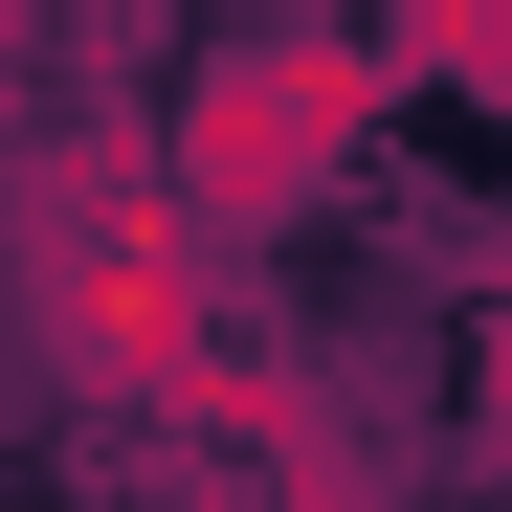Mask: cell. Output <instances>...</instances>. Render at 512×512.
Wrapping results in <instances>:
<instances>
[{
	"mask_svg": "<svg viewBox=\"0 0 512 512\" xmlns=\"http://www.w3.org/2000/svg\"><path fill=\"white\" fill-rule=\"evenodd\" d=\"M0 112H23V0H0Z\"/></svg>",
	"mask_w": 512,
	"mask_h": 512,
	"instance_id": "cell-7",
	"label": "cell"
},
{
	"mask_svg": "<svg viewBox=\"0 0 512 512\" xmlns=\"http://www.w3.org/2000/svg\"><path fill=\"white\" fill-rule=\"evenodd\" d=\"M0 268H23V334L90 401H179V357L223 334V268H201V223L156 201V134H45L23 156V201H0Z\"/></svg>",
	"mask_w": 512,
	"mask_h": 512,
	"instance_id": "cell-1",
	"label": "cell"
},
{
	"mask_svg": "<svg viewBox=\"0 0 512 512\" xmlns=\"http://www.w3.org/2000/svg\"><path fill=\"white\" fill-rule=\"evenodd\" d=\"M446 90H490V134H512V0L468 23V67H446Z\"/></svg>",
	"mask_w": 512,
	"mask_h": 512,
	"instance_id": "cell-5",
	"label": "cell"
},
{
	"mask_svg": "<svg viewBox=\"0 0 512 512\" xmlns=\"http://www.w3.org/2000/svg\"><path fill=\"white\" fill-rule=\"evenodd\" d=\"M357 134H379V45H357V23H245V45L179 67V112H156V201H179L201 268H223V245L312 223V179H334Z\"/></svg>",
	"mask_w": 512,
	"mask_h": 512,
	"instance_id": "cell-2",
	"label": "cell"
},
{
	"mask_svg": "<svg viewBox=\"0 0 512 512\" xmlns=\"http://www.w3.org/2000/svg\"><path fill=\"white\" fill-rule=\"evenodd\" d=\"M156 423L223 446V468H312V446H334V401H312V357H290L268 312H223L201 357H179V401H156Z\"/></svg>",
	"mask_w": 512,
	"mask_h": 512,
	"instance_id": "cell-3",
	"label": "cell"
},
{
	"mask_svg": "<svg viewBox=\"0 0 512 512\" xmlns=\"http://www.w3.org/2000/svg\"><path fill=\"white\" fill-rule=\"evenodd\" d=\"M268 490H290V512H379V468H357V446H312V468H268Z\"/></svg>",
	"mask_w": 512,
	"mask_h": 512,
	"instance_id": "cell-4",
	"label": "cell"
},
{
	"mask_svg": "<svg viewBox=\"0 0 512 512\" xmlns=\"http://www.w3.org/2000/svg\"><path fill=\"white\" fill-rule=\"evenodd\" d=\"M468 379H490V423H512V312H490V334H468Z\"/></svg>",
	"mask_w": 512,
	"mask_h": 512,
	"instance_id": "cell-6",
	"label": "cell"
}]
</instances>
